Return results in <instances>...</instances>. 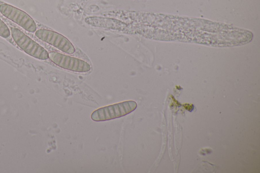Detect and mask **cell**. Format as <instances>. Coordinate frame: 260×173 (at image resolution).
Instances as JSON below:
<instances>
[{
	"label": "cell",
	"instance_id": "6da1fadb",
	"mask_svg": "<svg viewBox=\"0 0 260 173\" xmlns=\"http://www.w3.org/2000/svg\"><path fill=\"white\" fill-rule=\"evenodd\" d=\"M137 104L134 100L125 101L99 108L91 115L94 121H105L121 117L134 111Z\"/></svg>",
	"mask_w": 260,
	"mask_h": 173
},
{
	"label": "cell",
	"instance_id": "8992f818",
	"mask_svg": "<svg viewBox=\"0 0 260 173\" xmlns=\"http://www.w3.org/2000/svg\"><path fill=\"white\" fill-rule=\"evenodd\" d=\"M85 22L93 26L104 27L112 29H123L127 25L123 22L112 18L98 16L87 17Z\"/></svg>",
	"mask_w": 260,
	"mask_h": 173
},
{
	"label": "cell",
	"instance_id": "ba28073f",
	"mask_svg": "<svg viewBox=\"0 0 260 173\" xmlns=\"http://www.w3.org/2000/svg\"><path fill=\"white\" fill-rule=\"evenodd\" d=\"M184 107L186 110H187L189 111H191L194 108L192 104L191 105L189 103L184 104Z\"/></svg>",
	"mask_w": 260,
	"mask_h": 173
},
{
	"label": "cell",
	"instance_id": "277c9868",
	"mask_svg": "<svg viewBox=\"0 0 260 173\" xmlns=\"http://www.w3.org/2000/svg\"><path fill=\"white\" fill-rule=\"evenodd\" d=\"M36 36L41 40L55 47L67 54H73L75 48L72 43L63 35L46 29H39L36 31Z\"/></svg>",
	"mask_w": 260,
	"mask_h": 173
},
{
	"label": "cell",
	"instance_id": "7a4b0ae2",
	"mask_svg": "<svg viewBox=\"0 0 260 173\" xmlns=\"http://www.w3.org/2000/svg\"><path fill=\"white\" fill-rule=\"evenodd\" d=\"M10 32L16 44L26 53L41 60L49 58L47 51L19 29L11 27Z\"/></svg>",
	"mask_w": 260,
	"mask_h": 173
},
{
	"label": "cell",
	"instance_id": "52a82bcc",
	"mask_svg": "<svg viewBox=\"0 0 260 173\" xmlns=\"http://www.w3.org/2000/svg\"><path fill=\"white\" fill-rule=\"evenodd\" d=\"M11 34L8 26L0 19V36L4 38H8Z\"/></svg>",
	"mask_w": 260,
	"mask_h": 173
},
{
	"label": "cell",
	"instance_id": "3957f363",
	"mask_svg": "<svg viewBox=\"0 0 260 173\" xmlns=\"http://www.w3.org/2000/svg\"><path fill=\"white\" fill-rule=\"evenodd\" d=\"M0 12L5 17L14 22L30 32L37 30V25L32 18L23 11L6 3L0 5Z\"/></svg>",
	"mask_w": 260,
	"mask_h": 173
},
{
	"label": "cell",
	"instance_id": "5b68a950",
	"mask_svg": "<svg viewBox=\"0 0 260 173\" xmlns=\"http://www.w3.org/2000/svg\"><path fill=\"white\" fill-rule=\"evenodd\" d=\"M49 58L58 66L73 72L83 73L91 69L90 64L83 60L59 52H50Z\"/></svg>",
	"mask_w": 260,
	"mask_h": 173
}]
</instances>
